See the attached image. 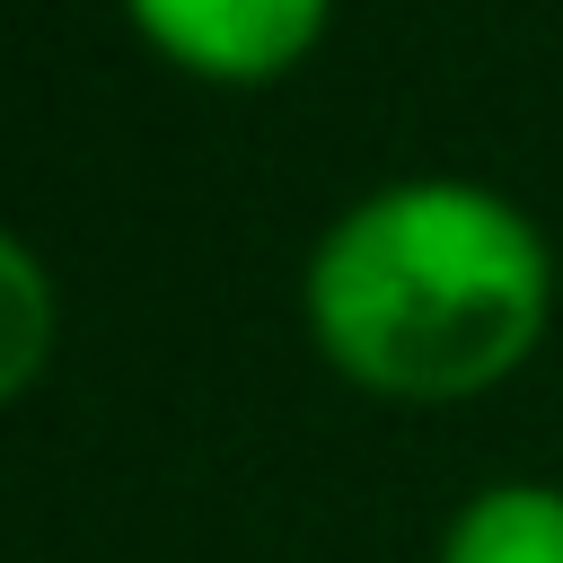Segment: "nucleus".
<instances>
[{
  "label": "nucleus",
  "mask_w": 563,
  "mask_h": 563,
  "mask_svg": "<svg viewBox=\"0 0 563 563\" xmlns=\"http://www.w3.org/2000/svg\"><path fill=\"white\" fill-rule=\"evenodd\" d=\"M308 334L378 396H475L554 317L545 229L475 176H396L308 246Z\"/></svg>",
  "instance_id": "nucleus-1"
},
{
  "label": "nucleus",
  "mask_w": 563,
  "mask_h": 563,
  "mask_svg": "<svg viewBox=\"0 0 563 563\" xmlns=\"http://www.w3.org/2000/svg\"><path fill=\"white\" fill-rule=\"evenodd\" d=\"M334 0H123V18L194 79L255 88L308 62Z\"/></svg>",
  "instance_id": "nucleus-2"
},
{
  "label": "nucleus",
  "mask_w": 563,
  "mask_h": 563,
  "mask_svg": "<svg viewBox=\"0 0 563 563\" xmlns=\"http://www.w3.org/2000/svg\"><path fill=\"white\" fill-rule=\"evenodd\" d=\"M440 563H563V484L510 475L466 493L440 528Z\"/></svg>",
  "instance_id": "nucleus-3"
},
{
  "label": "nucleus",
  "mask_w": 563,
  "mask_h": 563,
  "mask_svg": "<svg viewBox=\"0 0 563 563\" xmlns=\"http://www.w3.org/2000/svg\"><path fill=\"white\" fill-rule=\"evenodd\" d=\"M53 334H62L53 273L35 264L26 238L0 229V405H9L18 387H35V369L53 361Z\"/></svg>",
  "instance_id": "nucleus-4"
}]
</instances>
